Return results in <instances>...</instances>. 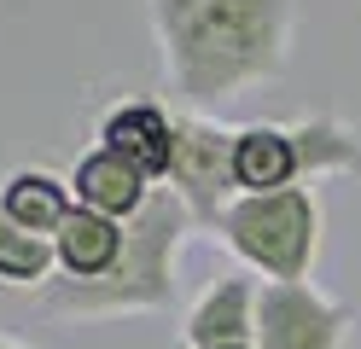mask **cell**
I'll list each match as a JSON object with an SVG mask.
<instances>
[{
	"label": "cell",
	"mask_w": 361,
	"mask_h": 349,
	"mask_svg": "<svg viewBox=\"0 0 361 349\" xmlns=\"http://www.w3.org/2000/svg\"><path fill=\"white\" fill-rule=\"evenodd\" d=\"M123 239H128V221H111L99 209H71V221L53 233V262H59V279H105L123 256Z\"/></svg>",
	"instance_id": "9"
},
{
	"label": "cell",
	"mask_w": 361,
	"mask_h": 349,
	"mask_svg": "<svg viewBox=\"0 0 361 349\" xmlns=\"http://www.w3.org/2000/svg\"><path fill=\"white\" fill-rule=\"evenodd\" d=\"M94 146L117 152L146 180H164L169 175V152H175V111L152 105V99H117V105L99 111Z\"/></svg>",
	"instance_id": "7"
},
{
	"label": "cell",
	"mask_w": 361,
	"mask_h": 349,
	"mask_svg": "<svg viewBox=\"0 0 361 349\" xmlns=\"http://www.w3.org/2000/svg\"><path fill=\"white\" fill-rule=\"evenodd\" d=\"M233 180H239V192H280V186H298L291 123H239L233 128Z\"/></svg>",
	"instance_id": "10"
},
{
	"label": "cell",
	"mask_w": 361,
	"mask_h": 349,
	"mask_svg": "<svg viewBox=\"0 0 361 349\" xmlns=\"http://www.w3.org/2000/svg\"><path fill=\"white\" fill-rule=\"evenodd\" d=\"M291 146H298V186H314L326 175H361V128L344 123L338 111L298 116Z\"/></svg>",
	"instance_id": "11"
},
{
	"label": "cell",
	"mask_w": 361,
	"mask_h": 349,
	"mask_svg": "<svg viewBox=\"0 0 361 349\" xmlns=\"http://www.w3.org/2000/svg\"><path fill=\"white\" fill-rule=\"evenodd\" d=\"M192 216L169 186H157L146 198V209L128 221V239L123 256L105 279H53L47 291H35V309L41 314H59V320H123V314H157L175 302V268H180V250L192 239Z\"/></svg>",
	"instance_id": "2"
},
{
	"label": "cell",
	"mask_w": 361,
	"mask_h": 349,
	"mask_svg": "<svg viewBox=\"0 0 361 349\" xmlns=\"http://www.w3.org/2000/svg\"><path fill=\"white\" fill-rule=\"evenodd\" d=\"M0 209H6L18 227L53 239V233L71 221V209H76L71 175H53V169H41V163H24V169H12L6 180H0Z\"/></svg>",
	"instance_id": "12"
},
{
	"label": "cell",
	"mask_w": 361,
	"mask_h": 349,
	"mask_svg": "<svg viewBox=\"0 0 361 349\" xmlns=\"http://www.w3.org/2000/svg\"><path fill=\"white\" fill-rule=\"evenodd\" d=\"M350 326V302L326 297L314 279H298V286L262 279L257 291V349H344Z\"/></svg>",
	"instance_id": "5"
},
{
	"label": "cell",
	"mask_w": 361,
	"mask_h": 349,
	"mask_svg": "<svg viewBox=\"0 0 361 349\" xmlns=\"http://www.w3.org/2000/svg\"><path fill=\"white\" fill-rule=\"evenodd\" d=\"M210 239L233 256L245 274L257 279H280L298 286L321 262V239H326V209L314 186H280V192H239Z\"/></svg>",
	"instance_id": "3"
},
{
	"label": "cell",
	"mask_w": 361,
	"mask_h": 349,
	"mask_svg": "<svg viewBox=\"0 0 361 349\" xmlns=\"http://www.w3.org/2000/svg\"><path fill=\"white\" fill-rule=\"evenodd\" d=\"M146 18L180 111L216 116L291 70L298 0H146Z\"/></svg>",
	"instance_id": "1"
},
{
	"label": "cell",
	"mask_w": 361,
	"mask_h": 349,
	"mask_svg": "<svg viewBox=\"0 0 361 349\" xmlns=\"http://www.w3.org/2000/svg\"><path fill=\"white\" fill-rule=\"evenodd\" d=\"M257 274H221L192 297L180 320V349H257Z\"/></svg>",
	"instance_id": "6"
},
{
	"label": "cell",
	"mask_w": 361,
	"mask_h": 349,
	"mask_svg": "<svg viewBox=\"0 0 361 349\" xmlns=\"http://www.w3.org/2000/svg\"><path fill=\"white\" fill-rule=\"evenodd\" d=\"M71 192L82 209H99V216L111 221H134L146 209V198L157 192V180H146L134 163H123L117 152H105V146H87L76 157V169H71Z\"/></svg>",
	"instance_id": "8"
},
{
	"label": "cell",
	"mask_w": 361,
	"mask_h": 349,
	"mask_svg": "<svg viewBox=\"0 0 361 349\" xmlns=\"http://www.w3.org/2000/svg\"><path fill=\"white\" fill-rule=\"evenodd\" d=\"M187 204V216L198 233H216L221 209L239 198L233 180V123L221 116H198V111H175V152H169V175L157 180Z\"/></svg>",
	"instance_id": "4"
},
{
	"label": "cell",
	"mask_w": 361,
	"mask_h": 349,
	"mask_svg": "<svg viewBox=\"0 0 361 349\" xmlns=\"http://www.w3.org/2000/svg\"><path fill=\"white\" fill-rule=\"evenodd\" d=\"M59 279V262H53V239L18 227L6 209H0V291H47Z\"/></svg>",
	"instance_id": "13"
},
{
	"label": "cell",
	"mask_w": 361,
	"mask_h": 349,
	"mask_svg": "<svg viewBox=\"0 0 361 349\" xmlns=\"http://www.w3.org/2000/svg\"><path fill=\"white\" fill-rule=\"evenodd\" d=\"M0 349H41V343H24V338H12V332H0Z\"/></svg>",
	"instance_id": "14"
}]
</instances>
